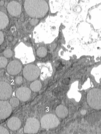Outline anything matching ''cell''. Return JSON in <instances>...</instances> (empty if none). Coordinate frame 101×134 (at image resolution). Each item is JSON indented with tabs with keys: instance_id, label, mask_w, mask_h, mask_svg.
<instances>
[{
	"instance_id": "6da1fadb",
	"label": "cell",
	"mask_w": 101,
	"mask_h": 134,
	"mask_svg": "<svg viewBox=\"0 0 101 134\" xmlns=\"http://www.w3.org/2000/svg\"><path fill=\"white\" fill-rule=\"evenodd\" d=\"M24 7L28 15L35 18L44 16L48 10L47 4L43 0H26Z\"/></svg>"
},
{
	"instance_id": "7a4b0ae2",
	"label": "cell",
	"mask_w": 101,
	"mask_h": 134,
	"mask_svg": "<svg viewBox=\"0 0 101 134\" xmlns=\"http://www.w3.org/2000/svg\"><path fill=\"white\" fill-rule=\"evenodd\" d=\"M87 101L88 105L96 110L101 109V91L97 88L90 90L87 95Z\"/></svg>"
},
{
	"instance_id": "3957f363",
	"label": "cell",
	"mask_w": 101,
	"mask_h": 134,
	"mask_svg": "<svg viewBox=\"0 0 101 134\" xmlns=\"http://www.w3.org/2000/svg\"><path fill=\"white\" fill-rule=\"evenodd\" d=\"M40 123L43 128L48 129L57 126L59 125V121L55 116L50 114L43 116L41 120Z\"/></svg>"
},
{
	"instance_id": "277c9868",
	"label": "cell",
	"mask_w": 101,
	"mask_h": 134,
	"mask_svg": "<svg viewBox=\"0 0 101 134\" xmlns=\"http://www.w3.org/2000/svg\"><path fill=\"white\" fill-rule=\"evenodd\" d=\"M40 73L38 68L32 64L27 65L23 70L24 76L26 79L29 81H33L37 79L39 76Z\"/></svg>"
},
{
	"instance_id": "5b68a950",
	"label": "cell",
	"mask_w": 101,
	"mask_h": 134,
	"mask_svg": "<svg viewBox=\"0 0 101 134\" xmlns=\"http://www.w3.org/2000/svg\"><path fill=\"white\" fill-rule=\"evenodd\" d=\"M40 126V123L38 119L34 118H29L26 121L24 132L27 134L36 133L38 131Z\"/></svg>"
},
{
	"instance_id": "8992f818",
	"label": "cell",
	"mask_w": 101,
	"mask_h": 134,
	"mask_svg": "<svg viewBox=\"0 0 101 134\" xmlns=\"http://www.w3.org/2000/svg\"><path fill=\"white\" fill-rule=\"evenodd\" d=\"M12 89L10 85L4 82H0V100H6L11 96Z\"/></svg>"
},
{
	"instance_id": "52a82bcc",
	"label": "cell",
	"mask_w": 101,
	"mask_h": 134,
	"mask_svg": "<svg viewBox=\"0 0 101 134\" xmlns=\"http://www.w3.org/2000/svg\"><path fill=\"white\" fill-rule=\"evenodd\" d=\"M12 107L7 101H0V119H5L10 114Z\"/></svg>"
},
{
	"instance_id": "ba28073f",
	"label": "cell",
	"mask_w": 101,
	"mask_h": 134,
	"mask_svg": "<svg viewBox=\"0 0 101 134\" xmlns=\"http://www.w3.org/2000/svg\"><path fill=\"white\" fill-rule=\"evenodd\" d=\"M22 69V65L18 61L13 60L10 62L8 65L7 70L10 75H15L19 73Z\"/></svg>"
},
{
	"instance_id": "9c48e42d",
	"label": "cell",
	"mask_w": 101,
	"mask_h": 134,
	"mask_svg": "<svg viewBox=\"0 0 101 134\" xmlns=\"http://www.w3.org/2000/svg\"><path fill=\"white\" fill-rule=\"evenodd\" d=\"M31 94L30 89L28 87H24L18 88L16 91V95L20 101H26L29 99Z\"/></svg>"
},
{
	"instance_id": "30bf717a",
	"label": "cell",
	"mask_w": 101,
	"mask_h": 134,
	"mask_svg": "<svg viewBox=\"0 0 101 134\" xmlns=\"http://www.w3.org/2000/svg\"><path fill=\"white\" fill-rule=\"evenodd\" d=\"M7 9L9 13L12 16H16L19 15L21 11L20 5L15 1L9 2L7 6Z\"/></svg>"
},
{
	"instance_id": "8fae6325",
	"label": "cell",
	"mask_w": 101,
	"mask_h": 134,
	"mask_svg": "<svg viewBox=\"0 0 101 134\" xmlns=\"http://www.w3.org/2000/svg\"><path fill=\"white\" fill-rule=\"evenodd\" d=\"M21 124L19 119L16 117H13L10 118L8 121L7 126L11 130L15 131L19 129Z\"/></svg>"
},
{
	"instance_id": "7c38bea8",
	"label": "cell",
	"mask_w": 101,
	"mask_h": 134,
	"mask_svg": "<svg viewBox=\"0 0 101 134\" xmlns=\"http://www.w3.org/2000/svg\"><path fill=\"white\" fill-rule=\"evenodd\" d=\"M55 112L57 116L61 118H65L68 113V110L67 108L62 105L57 106L55 109Z\"/></svg>"
},
{
	"instance_id": "4fadbf2b",
	"label": "cell",
	"mask_w": 101,
	"mask_h": 134,
	"mask_svg": "<svg viewBox=\"0 0 101 134\" xmlns=\"http://www.w3.org/2000/svg\"><path fill=\"white\" fill-rule=\"evenodd\" d=\"M9 22L8 18L5 13L0 11V30L5 28Z\"/></svg>"
},
{
	"instance_id": "5bb4252c",
	"label": "cell",
	"mask_w": 101,
	"mask_h": 134,
	"mask_svg": "<svg viewBox=\"0 0 101 134\" xmlns=\"http://www.w3.org/2000/svg\"><path fill=\"white\" fill-rule=\"evenodd\" d=\"M42 84L41 82L39 80H36L32 83L30 85L31 89L33 91L37 92L41 89Z\"/></svg>"
},
{
	"instance_id": "9a60e30c",
	"label": "cell",
	"mask_w": 101,
	"mask_h": 134,
	"mask_svg": "<svg viewBox=\"0 0 101 134\" xmlns=\"http://www.w3.org/2000/svg\"><path fill=\"white\" fill-rule=\"evenodd\" d=\"M36 52L37 55L41 57H45L47 54L46 49L43 47H40L38 48Z\"/></svg>"
},
{
	"instance_id": "2e32d148",
	"label": "cell",
	"mask_w": 101,
	"mask_h": 134,
	"mask_svg": "<svg viewBox=\"0 0 101 134\" xmlns=\"http://www.w3.org/2000/svg\"><path fill=\"white\" fill-rule=\"evenodd\" d=\"M8 61L7 59L4 57H0V68L5 67L7 65Z\"/></svg>"
},
{
	"instance_id": "e0dca14e",
	"label": "cell",
	"mask_w": 101,
	"mask_h": 134,
	"mask_svg": "<svg viewBox=\"0 0 101 134\" xmlns=\"http://www.w3.org/2000/svg\"><path fill=\"white\" fill-rule=\"evenodd\" d=\"M9 102L11 106L15 107L18 105L19 102L18 99L17 98H13L10 100Z\"/></svg>"
},
{
	"instance_id": "ac0fdd59",
	"label": "cell",
	"mask_w": 101,
	"mask_h": 134,
	"mask_svg": "<svg viewBox=\"0 0 101 134\" xmlns=\"http://www.w3.org/2000/svg\"><path fill=\"white\" fill-rule=\"evenodd\" d=\"M4 55L6 57L10 58L13 55L12 51L10 49H8L5 50L3 53Z\"/></svg>"
},
{
	"instance_id": "d6986e66",
	"label": "cell",
	"mask_w": 101,
	"mask_h": 134,
	"mask_svg": "<svg viewBox=\"0 0 101 134\" xmlns=\"http://www.w3.org/2000/svg\"><path fill=\"white\" fill-rule=\"evenodd\" d=\"M23 81L22 78L21 76H18L15 78V81L16 83L18 85L21 84L23 82Z\"/></svg>"
},
{
	"instance_id": "ffe728a7",
	"label": "cell",
	"mask_w": 101,
	"mask_h": 134,
	"mask_svg": "<svg viewBox=\"0 0 101 134\" xmlns=\"http://www.w3.org/2000/svg\"><path fill=\"white\" fill-rule=\"evenodd\" d=\"M8 130L4 127L0 126V134H9Z\"/></svg>"
},
{
	"instance_id": "44dd1931",
	"label": "cell",
	"mask_w": 101,
	"mask_h": 134,
	"mask_svg": "<svg viewBox=\"0 0 101 134\" xmlns=\"http://www.w3.org/2000/svg\"><path fill=\"white\" fill-rule=\"evenodd\" d=\"M38 22V20L36 18H33L31 20L30 23L32 25H35L37 24Z\"/></svg>"
},
{
	"instance_id": "7402d4cb",
	"label": "cell",
	"mask_w": 101,
	"mask_h": 134,
	"mask_svg": "<svg viewBox=\"0 0 101 134\" xmlns=\"http://www.w3.org/2000/svg\"><path fill=\"white\" fill-rule=\"evenodd\" d=\"M4 40L3 34L2 32L0 31V45L2 43L3 41Z\"/></svg>"
},
{
	"instance_id": "603a6c76",
	"label": "cell",
	"mask_w": 101,
	"mask_h": 134,
	"mask_svg": "<svg viewBox=\"0 0 101 134\" xmlns=\"http://www.w3.org/2000/svg\"><path fill=\"white\" fill-rule=\"evenodd\" d=\"M13 39V38L11 36H9L8 37V40L9 41H12Z\"/></svg>"
},
{
	"instance_id": "cb8c5ba5",
	"label": "cell",
	"mask_w": 101,
	"mask_h": 134,
	"mask_svg": "<svg viewBox=\"0 0 101 134\" xmlns=\"http://www.w3.org/2000/svg\"><path fill=\"white\" fill-rule=\"evenodd\" d=\"M4 3V2L3 1H1L0 2V4L1 5H3Z\"/></svg>"
}]
</instances>
